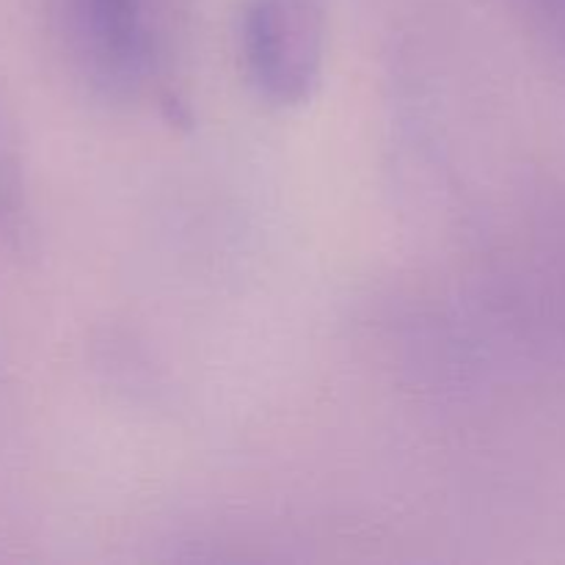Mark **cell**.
<instances>
[{"label": "cell", "mask_w": 565, "mask_h": 565, "mask_svg": "<svg viewBox=\"0 0 565 565\" xmlns=\"http://www.w3.org/2000/svg\"><path fill=\"white\" fill-rule=\"evenodd\" d=\"M0 237L14 252H25L33 237V215L31 202H28L20 138H17V127L3 97H0Z\"/></svg>", "instance_id": "3"}, {"label": "cell", "mask_w": 565, "mask_h": 565, "mask_svg": "<svg viewBox=\"0 0 565 565\" xmlns=\"http://www.w3.org/2000/svg\"><path fill=\"white\" fill-rule=\"evenodd\" d=\"M241 47L259 97L276 108L309 103L323 81L329 47L323 0H248Z\"/></svg>", "instance_id": "2"}, {"label": "cell", "mask_w": 565, "mask_h": 565, "mask_svg": "<svg viewBox=\"0 0 565 565\" xmlns=\"http://www.w3.org/2000/svg\"><path fill=\"white\" fill-rule=\"evenodd\" d=\"M70 53L108 97L158 94L174 105L185 0H61Z\"/></svg>", "instance_id": "1"}]
</instances>
